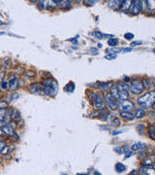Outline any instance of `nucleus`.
<instances>
[{"label":"nucleus","mask_w":155,"mask_h":175,"mask_svg":"<svg viewBox=\"0 0 155 175\" xmlns=\"http://www.w3.org/2000/svg\"><path fill=\"white\" fill-rule=\"evenodd\" d=\"M42 86H43L44 94L45 95H47L49 96H52V97H54L57 95L58 85H57V82L55 81L53 78H47L45 81L43 82Z\"/></svg>","instance_id":"1"},{"label":"nucleus","mask_w":155,"mask_h":175,"mask_svg":"<svg viewBox=\"0 0 155 175\" xmlns=\"http://www.w3.org/2000/svg\"><path fill=\"white\" fill-rule=\"evenodd\" d=\"M155 101V91H147L146 95H143L138 98L137 103L140 107L143 109H149L153 104Z\"/></svg>","instance_id":"2"},{"label":"nucleus","mask_w":155,"mask_h":175,"mask_svg":"<svg viewBox=\"0 0 155 175\" xmlns=\"http://www.w3.org/2000/svg\"><path fill=\"white\" fill-rule=\"evenodd\" d=\"M118 92V101L129 98V88L124 81H119L115 84Z\"/></svg>","instance_id":"3"},{"label":"nucleus","mask_w":155,"mask_h":175,"mask_svg":"<svg viewBox=\"0 0 155 175\" xmlns=\"http://www.w3.org/2000/svg\"><path fill=\"white\" fill-rule=\"evenodd\" d=\"M128 88L133 95H141L146 90V87L143 85L142 81L140 79H134L131 82L130 86H128Z\"/></svg>","instance_id":"4"},{"label":"nucleus","mask_w":155,"mask_h":175,"mask_svg":"<svg viewBox=\"0 0 155 175\" xmlns=\"http://www.w3.org/2000/svg\"><path fill=\"white\" fill-rule=\"evenodd\" d=\"M117 108L119 111H127V112H132L135 109V104L128 98L123 100H119L117 103Z\"/></svg>","instance_id":"5"},{"label":"nucleus","mask_w":155,"mask_h":175,"mask_svg":"<svg viewBox=\"0 0 155 175\" xmlns=\"http://www.w3.org/2000/svg\"><path fill=\"white\" fill-rule=\"evenodd\" d=\"M103 96H104L105 103L108 105V107L110 109V110H116V109H117L118 100H116L112 95L109 94V92H107V94H105Z\"/></svg>","instance_id":"6"},{"label":"nucleus","mask_w":155,"mask_h":175,"mask_svg":"<svg viewBox=\"0 0 155 175\" xmlns=\"http://www.w3.org/2000/svg\"><path fill=\"white\" fill-rule=\"evenodd\" d=\"M92 104L96 110H101V109H103L105 106L104 96L101 94H97L96 92V95H95V98H94V100L92 102Z\"/></svg>","instance_id":"7"},{"label":"nucleus","mask_w":155,"mask_h":175,"mask_svg":"<svg viewBox=\"0 0 155 175\" xmlns=\"http://www.w3.org/2000/svg\"><path fill=\"white\" fill-rule=\"evenodd\" d=\"M130 12L133 16H137L142 12V5L141 0H132L131 6H130Z\"/></svg>","instance_id":"8"},{"label":"nucleus","mask_w":155,"mask_h":175,"mask_svg":"<svg viewBox=\"0 0 155 175\" xmlns=\"http://www.w3.org/2000/svg\"><path fill=\"white\" fill-rule=\"evenodd\" d=\"M9 82V88L8 90L10 91H16V89H18V87L20 85V82H19V79L16 78V76L15 75H11L10 78L8 80Z\"/></svg>","instance_id":"9"},{"label":"nucleus","mask_w":155,"mask_h":175,"mask_svg":"<svg viewBox=\"0 0 155 175\" xmlns=\"http://www.w3.org/2000/svg\"><path fill=\"white\" fill-rule=\"evenodd\" d=\"M29 91H31V94L34 95H43L44 90L43 86L40 83H33L29 86Z\"/></svg>","instance_id":"10"},{"label":"nucleus","mask_w":155,"mask_h":175,"mask_svg":"<svg viewBox=\"0 0 155 175\" xmlns=\"http://www.w3.org/2000/svg\"><path fill=\"white\" fill-rule=\"evenodd\" d=\"M1 130H2L3 134L9 136V137H12V136L16 133L15 128L11 127V125H10L9 124H6V125H5L4 127L1 128Z\"/></svg>","instance_id":"11"},{"label":"nucleus","mask_w":155,"mask_h":175,"mask_svg":"<svg viewBox=\"0 0 155 175\" xmlns=\"http://www.w3.org/2000/svg\"><path fill=\"white\" fill-rule=\"evenodd\" d=\"M121 3H122V0H109L108 6H109L110 9L116 10V9H119Z\"/></svg>","instance_id":"12"},{"label":"nucleus","mask_w":155,"mask_h":175,"mask_svg":"<svg viewBox=\"0 0 155 175\" xmlns=\"http://www.w3.org/2000/svg\"><path fill=\"white\" fill-rule=\"evenodd\" d=\"M96 87L102 91L109 90L112 87V82H99V83L96 84Z\"/></svg>","instance_id":"13"},{"label":"nucleus","mask_w":155,"mask_h":175,"mask_svg":"<svg viewBox=\"0 0 155 175\" xmlns=\"http://www.w3.org/2000/svg\"><path fill=\"white\" fill-rule=\"evenodd\" d=\"M120 117H122V119L124 120H128V121H131V120H134L135 116L132 112H127V111H120L119 113Z\"/></svg>","instance_id":"14"},{"label":"nucleus","mask_w":155,"mask_h":175,"mask_svg":"<svg viewBox=\"0 0 155 175\" xmlns=\"http://www.w3.org/2000/svg\"><path fill=\"white\" fill-rule=\"evenodd\" d=\"M132 0H122V3L120 5V9L123 11V12H128L130 6H131Z\"/></svg>","instance_id":"15"},{"label":"nucleus","mask_w":155,"mask_h":175,"mask_svg":"<svg viewBox=\"0 0 155 175\" xmlns=\"http://www.w3.org/2000/svg\"><path fill=\"white\" fill-rule=\"evenodd\" d=\"M21 118H20V113L16 110V109H12V112H11V120L14 122H18L20 121Z\"/></svg>","instance_id":"16"},{"label":"nucleus","mask_w":155,"mask_h":175,"mask_svg":"<svg viewBox=\"0 0 155 175\" xmlns=\"http://www.w3.org/2000/svg\"><path fill=\"white\" fill-rule=\"evenodd\" d=\"M146 8H147V12L150 14L154 13L155 10V0H146Z\"/></svg>","instance_id":"17"},{"label":"nucleus","mask_w":155,"mask_h":175,"mask_svg":"<svg viewBox=\"0 0 155 175\" xmlns=\"http://www.w3.org/2000/svg\"><path fill=\"white\" fill-rule=\"evenodd\" d=\"M142 165L143 166H146V167H150L154 165V158L153 157H146L145 160L142 161Z\"/></svg>","instance_id":"18"},{"label":"nucleus","mask_w":155,"mask_h":175,"mask_svg":"<svg viewBox=\"0 0 155 175\" xmlns=\"http://www.w3.org/2000/svg\"><path fill=\"white\" fill-rule=\"evenodd\" d=\"M146 145L145 143H142V142H137V143L133 144L131 147V150L132 151H138V150H142V149H146Z\"/></svg>","instance_id":"19"},{"label":"nucleus","mask_w":155,"mask_h":175,"mask_svg":"<svg viewBox=\"0 0 155 175\" xmlns=\"http://www.w3.org/2000/svg\"><path fill=\"white\" fill-rule=\"evenodd\" d=\"M71 2L72 0H59L57 5L61 9H67L71 6Z\"/></svg>","instance_id":"20"},{"label":"nucleus","mask_w":155,"mask_h":175,"mask_svg":"<svg viewBox=\"0 0 155 175\" xmlns=\"http://www.w3.org/2000/svg\"><path fill=\"white\" fill-rule=\"evenodd\" d=\"M134 116H135V118H137V119H142V118H143V117L146 116L145 109L142 108V107H140L139 109H137L136 112H135V114H134Z\"/></svg>","instance_id":"21"},{"label":"nucleus","mask_w":155,"mask_h":175,"mask_svg":"<svg viewBox=\"0 0 155 175\" xmlns=\"http://www.w3.org/2000/svg\"><path fill=\"white\" fill-rule=\"evenodd\" d=\"M114 168H115V171L117 172V173H122L123 171H125L126 166L123 165V163H121V162H117V163H116V165H115Z\"/></svg>","instance_id":"22"},{"label":"nucleus","mask_w":155,"mask_h":175,"mask_svg":"<svg viewBox=\"0 0 155 175\" xmlns=\"http://www.w3.org/2000/svg\"><path fill=\"white\" fill-rule=\"evenodd\" d=\"M148 135L152 140H155V125H150L148 127Z\"/></svg>","instance_id":"23"},{"label":"nucleus","mask_w":155,"mask_h":175,"mask_svg":"<svg viewBox=\"0 0 155 175\" xmlns=\"http://www.w3.org/2000/svg\"><path fill=\"white\" fill-rule=\"evenodd\" d=\"M136 129L138 131V133L141 134V135H143V134H145V132H146V125H143V124H139L136 127Z\"/></svg>","instance_id":"24"},{"label":"nucleus","mask_w":155,"mask_h":175,"mask_svg":"<svg viewBox=\"0 0 155 175\" xmlns=\"http://www.w3.org/2000/svg\"><path fill=\"white\" fill-rule=\"evenodd\" d=\"M24 75H25L26 78H28V79L32 80V79H35V77H36V72H35L34 70L29 69V70H26V72L24 73Z\"/></svg>","instance_id":"25"},{"label":"nucleus","mask_w":155,"mask_h":175,"mask_svg":"<svg viewBox=\"0 0 155 175\" xmlns=\"http://www.w3.org/2000/svg\"><path fill=\"white\" fill-rule=\"evenodd\" d=\"M49 1H51V0H38V3L42 9H47L49 7Z\"/></svg>","instance_id":"26"},{"label":"nucleus","mask_w":155,"mask_h":175,"mask_svg":"<svg viewBox=\"0 0 155 175\" xmlns=\"http://www.w3.org/2000/svg\"><path fill=\"white\" fill-rule=\"evenodd\" d=\"M110 125H114V127H119V125H120L119 119L117 117H115V116L113 117V119L110 120Z\"/></svg>","instance_id":"27"},{"label":"nucleus","mask_w":155,"mask_h":175,"mask_svg":"<svg viewBox=\"0 0 155 175\" xmlns=\"http://www.w3.org/2000/svg\"><path fill=\"white\" fill-rule=\"evenodd\" d=\"M65 91L67 92H69V94H71V92H73L75 91V84L73 83V82H71V83H69L67 86H66Z\"/></svg>","instance_id":"28"},{"label":"nucleus","mask_w":155,"mask_h":175,"mask_svg":"<svg viewBox=\"0 0 155 175\" xmlns=\"http://www.w3.org/2000/svg\"><path fill=\"white\" fill-rule=\"evenodd\" d=\"M98 1H99V0H84V4L85 5L86 7H92Z\"/></svg>","instance_id":"29"},{"label":"nucleus","mask_w":155,"mask_h":175,"mask_svg":"<svg viewBox=\"0 0 155 175\" xmlns=\"http://www.w3.org/2000/svg\"><path fill=\"white\" fill-rule=\"evenodd\" d=\"M118 44V39L117 38H110L108 40V45L110 47H114Z\"/></svg>","instance_id":"30"},{"label":"nucleus","mask_w":155,"mask_h":175,"mask_svg":"<svg viewBox=\"0 0 155 175\" xmlns=\"http://www.w3.org/2000/svg\"><path fill=\"white\" fill-rule=\"evenodd\" d=\"M0 86H1V87H0V89H2V90H8V88H9V82H8V80L3 79L1 83H0Z\"/></svg>","instance_id":"31"},{"label":"nucleus","mask_w":155,"mask_h":175,"mask_svg":"<svg viewBox=\"0 0 155 175\" xmlns=\"http://www.w3.org/2000/svg\"><path fill=\"white\" fill-rule=\"evenodd\" d=\"M9 152H10V147L8 145H5L2 148V150L0 151V154L2 156H7L9 154Z\"/></svg>","instance_id":"32"},{"label":"nucleus","mask_w":155,"mask_h":175,"mask_svg":"<svg viewBox=\"0 0 155 175\" xmlns=\"http://www.w3.org/2000/svg\"><path fill=\"white\" fill-rule=\"evenodd\" d=\"M148 168L149 167H146V166H142L140 169H139V173L140 174H145V175H146V174H148Z\"/></svg>","instance_id":"33"},{"label":"nucleus","mask_w":155,"mask_h":175,"mask_svg":"<svg viewBox=\"0 0 155 175\" xmlns=\"http://www.w3.org/2000/svg\"><path fill=\"white\" fill-rule=\"evenodd\" d=\"M134 34H133V33H130V32H128V33H125L124 34V38H125V39L126 40H129V41H131V40H133V39H134Z\"/></svg>","instance_id":"34"},{"label":"nucleus","mask_w":155,"mask_h":175,"mask_svg":"<svg viewBox=\"0 0 155 175\" xmlns=\"http://www.w3.org/2000/svg\"><path fill=\"white\" fill-rule=\"evenodd\" d=\"M6 108H8V103L5 100L0 101V109H6Z\"/></svg>","instance_id":"35"},{"label":"nucleus","mask_w":155,"mask_h":175,"mask_svg":"<svg viewBox=\"0 0 155 175\" xmlns=\"http://www.w3.org/2000/svg\"><path fill=\"white\" fill-rule=\"evenodd\" d=\"M58 2H59V0H51V1H49V7L56 6V5L58 4Z\"/></svg>","instance_id":"36"},{"label":"nucleus","mask_w":155,"mask_h":175,"mask_svg":"<svg viewBox=\"0 0 155 175\" xmlns=\"http://www.w3.org/2000/svg\"><path fill=\"white\" fill-rule=\"evenodd\" d=\"M3 65H4L5 70H7V69L9 68V66H10V62H9V59H8V58H5V59H4Z\"/></svg>","instance_id":"37"},{"label":"nucleus","mask_w":155,"mask_h":175,"mask_svg":"<svg viewBox=\"0 0 155 175\" xmlns=\"http://www.w3.org/2000/svg\"><path fill=\"white\" fill-rule=\"evenodd\" d=\"M93 35H95L98 38V39H102V38H103L102 33H101V32H99V31H94L93 32Z\"/></svg>","instance_id":"38"},{"label":"nucleus","mask_w":155,"mask_h":175,"mask_svg":"<svg viewBox=\"0 0 155 175\" xmlns=\"http://www.w3.org/2000/svg\"><path fill=\"white\" fill-rule=\"evenodd\" d=\"M133 154H134V151H132V150H131V151H129V152L127 151V152H126V156H125V158H128L132 157V156H133Z\"/></svg>","instance_id":"39"},{"label":"nucleus","mask_w":155,"mask_h":175,"mask_svg":"<svg viewBox=\"0 0 155 175\" xmlns=\"http://www.w3.org/2000/svg\"><path fill=\"white\" fill-rule=\"evenodd\" d=\"M95 95H96V92H94V91H92L91 94L89 95V99H90L91 102H93L94 98H95Z\"/></svg>","instance_id":"40"},{"label":"nucleus","mask_w":155,"mask_h":175,"mask_svg":"<svg viewBox=\"0 0 155 175\" xmlns=\"http://www.w3.org/2000/svg\"><path fill=\"white\" fill-rule=\"evenodd\" d=\"M4 77H5V71L0 70V83L2 82V80L4 79Z\"/></svg>","instance_id":"41"},{"label":"nucleus","mask_w":155,"mask_h":175,"mask_svg":"<svg viewBox=\"0 0 155 175\" xmlns=\"http://www.w3.org/2000/svg\"><path fill=\"white\" fill-rule=\"evenodd\" d=\"M114 150L116 153H118V154H122V149H121V147H114Z\"/></svg>","instance_id":"42"},{"label":"nucleus","mask_w":155,"mask_h":175,"mask_svg":"<svg viewBox=\"0 0 155 175\" xmlns=\"http://www.w3.org/2000/svg\"><path fill=\"white\" fill-rule=\"evenodd\" d=\"M132 51V47L131 48H126V49H121V52L127 53V52H131Z\"/></svg>","instance_id":"43"},{"label":"nucleus","mask_w":155,"mask_h":175,"mask_svg":"<svg viewBox=\"0 0 155 175\" xmlns=\"http://www.w3.org/2000/svg\"><path fill=\"white\" fill-rule=\"evenodd\" d=\"M142 42H132L131 43V47H134V46H137V45H141Z\"/></svg>","instance_id":"44"},{"label":"nucleus","mask_w":155,"mask_h":175,"mask_svg":"<svg viewBox=\"0 0 155 175\" xmlns=\"http://www.w3.org/2000/svg\"><path fill=\"white\" fill-rule=\"evenodd\" d=\"M116 58V54H114V56H110V54H109V56H106L107 59H113V58Z\"/></svg>","instance_id":"45"},{"label":"nucleus","mask_w":155,"mask_h":175,"mask_svg":"<svg viewBox=\"0 0 155 175\" xmlns=\"http://www.w3.org/2000/svg\"><path fill=\"white\" fill-rule=\"evenodd\" d=\"M121 132H122V131H121V130H115V131H114V132H113V135L119 134V133H121Z\"/></svg>","instance_id":"46"},{"label":"nucleus","mask_w":155,"mask_h":175,"mask_svg":"<svg viewBox=\"0 0 155 175\" xmlns=\"http://www.w3.org/2000/svg\"><path fill=\"white\" fill-rule=\"evenodd\" d=\"M90 52H91V53H94L95 54H98V51L96 50V49H90Z\"/></svg>","instance_id":"47"},{"label":"nucleus","mask_w":155,"mask_h":175,"mask_svg":"<svg viewBox=\"0 0 155 175\" xmlns=\"http://www.w3.org/2000/svg\"><path fill=\"white\" fill-rule=\"evenodd\" d=\"M123 81H125V82H130L131 79H130L129 77H127V76H125V77L123 78Z\"/></svg>","instance_id":"48"},{"label":"nucleus","mask_w":155,"mask_h":175,"mask_svg":"<svg viewBox=\"0 0 155 175\" xmlns=\"http://www.w3.org/2000/svg\"><path fill=\"white\" fill-rule=\"evenodd\" d=\"M19 96H20L19 95H16V94H15V95H14L12 96V98H11V99H12V100H14V99H15V98H16H16H18Z\"/></svg>","instance_id":"49"},{"label":"nucleus","mask_w":155,"mask_h":175,"mask_svg":"<svg viewBox=\"0 0 155 175\" xmlns=\"http://www.w3.org/2000/svg\"><path fill=\"white\" fill-rule=\"evenodd\" d=\"M75 1H76L77 3H80V2L81 1V0H75Z\"/></svg>","instance_id":"50"},{"label":"nucleus","mask_w":155,"mask_h":175,"mask_svg":"<svg viewBox=\"0 0 155 175\" xmlns=\"http://www.w3.org/2000/svg\"><path fill=\"white\" fill-rule=\"evenodd\" d=\"M0 24H3V23H2V21H0Z\"/></svg>","instance_id":"51"},{"label":"nucleus","mask_w":155,"mask_h":175,"mask_svg":"<svg viewBox=\"0 0 155 175\" xmlns=\"http://www.w3.org/2000/svg\"><path fill=\"white\" fill-rule=\"evenodd\" d=\"M0 92H1V89H0Z\"/></svg>","instance_id":"52"}]
</instances>
